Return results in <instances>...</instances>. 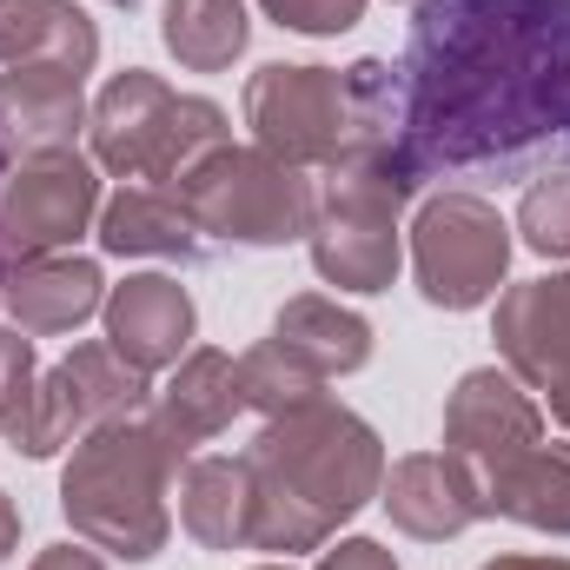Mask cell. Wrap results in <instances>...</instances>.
Returning <instances> with one entry per match:
<instances>
[{
  "mask_svg": "<svg viewBox=\"0 0 570 570\" xmlns=\"http://www.w3.org/2000/svg\"><path fill=\"white\" fill-rule=\"evenodd\" d=\"M498 518L544 531V538H570V444H538L518 478L498 498Z\"/></svg>",
  "mask_w": 570,
  "mask_h": 570,
  "instance_id": "cell-23",
  "label": "cell"
},
{
  "mask_svg": "<svg viewBox=\"0 0 570 570\" xmlns=\"http://www.w3.org/2000/svg\"><path fill=\"white\" fill-rule=\"evenodd\" d=\"M87 80L73 67L53 60H27V67H0V146L7 153H67L87 134Z\"/></svg>",
  "mask_w": 570,
  "mask_h": 570,
  "instance_id": "cell-14",
  "label": "cell"
},
{
  "mask_svg": "<svg viewBox=\"0 0 570 570\" xmlns=\"http://www.w3.org/2000/svg\"><path fill=\"white\" fill-rule=\"evenodd\" d=\"M259 7H266V20H279L285 33L332 40V33H352L372 0H259Z\"/></svg>",
  "mask_w": 570,
  "mask_h": 570,
  "instance_id": "cell-27",
  "label": "cell"
},
{
  "mask_svg": "<svg viewBox=\"0 0 570 570\" xmlns=\"http://www.w3.org/2000/svg\"><path fill=\"white\" fill-rule=\"evenodd\" d=\"M385 438L338 399H312L298 412L266 419L246 444L253 471V551L298 558L325 551L338 524H352L365 504H379L385 484Z\"/></svg>",
  "mask_w": 570,
  "mask_h": 570,
  "instance_id": "cell-2",
  "label": "cell"
},
{
  "mask_svg": "<svg viewBox=\"0 0 570 570\" xmlns=\"http://www.w3.org/2000/svg\"><path fill=\"white\" fill-rule=\"evenodd\" d=\"M100 219V166L67 146V153H27L0 179V266L73 253Z\"/></svg>",
  "mask_w": 570,
  "mask_h": 570,
  "instance_id": "cell-10",
  "label": "cell"
},
{
  "mask_svg": "<svg viewBox=\"0 0 570 570\" xmlns=\"http://www.w3.org/2000/svg\"><path fill=\"white\" fill-rule=\"evenodd\" d=\"M233 140V120L219 100L206 94H173L159 73L120 67L87 114V146L94 166H107L114 179H140V186H173L193 159H206L213 146Z\"/></svg>",
  "mask_w": 570,
  "mask_h": 570,
  "instance_id": "cell-6",
  "label": "cell"
},
{
  "mask_svg": "<svg viewBox=\"0 0 570 570\" xmlns=\"http://www.w3.org/2000/svg\"><path fill=\"white\" fill-rule=\"evenodd\" d=\"M53 60L80 80L100 67V27L73 0H0V67Z\"/></svg>",
  "mask_w": 570,
  "mask_h": 570,
  "instance_id": "cell-21",
  "label": "cell"
},
{
  "mask_svg": "<svg viewBox=\"0 0 570 570\" xmlns=\"http://www.w3.org/2000/svg\"><path fill=\"white\" fill-rule=\"evenodd\" d=\"M312 570H399V558H392L379 538H338V544L318 551Z\"/></svg>",
  "mask_w": 570,
  "mask_h": 570,
  "instance_id": "cell-28",
  "label": "cell"
},
{
  "mask_svg": "<svg viewBox=\"0 0 570 570\" xmlns=\"http://www.w3.org/2000/svg\"><path fill=\"white\" fill-rule=\"evenodd\" d=\"M94 233L114 259H199V246H206L186 199L173 186H140V179L120 186L114 199H100Z\"/></svg>",
  "mask_w": 570,
  "mask_h": 570,
  "instance_id": "cell-18",
  "label": "cell"
},
{
  "mask_svg": "<svg viewBox=\"0 0 570 570\" xmlns=\"http://www.w3.org/2000/svg\"><path fill=\"white\" fill-rule=\"evenodd\" d=\"M518 239L538 259H570V173H544L518 199Z\"/></svg>",
  "mask_w": 570,
  "mask_h": 570,
  "instance_id": "cell-25",
  "label": "cell"
},
{
  "mask_svg": "<svg viewBox=\"0 0 570 570\" xmlns=\"http://www.w3.org/2000/svg\"><path fill=\"white\" fill-rule=\"evenodd\" d=\"M312 186H318V213L305 233L312 273L338 292H392L399 266H405L399 213H405V199H419V173L405 166L399 140L345 153Z\"/></svg>",
  "mask_w": 570,
  "mask_h": 570,
  "instance_id": "cell-5",
  "label": "cell"
},
{
  "mask_svg": "<svg viewBox=\"0 0 570 570\" xmlns=\"http://www.w3.org/2000/svg\"><path fill=\"white\" fill-rule=\"evenodd\" d=\"M159 40L186 73H226L253 47V13L246 0H166Z\"/></svg>",
  "mask_w": 570,
  "mask_h": 570,
  "instance_id": "cell-22",
  "label": "cell"
},
{
  "mask_svg": "<svg viewBox=\"0 0 570 570\" xmlns=\"http://www.w3.org/2000/svg\"><path fill=\"white\" fill-rule=\"evenodd\" d=\"M33 392H40V358H33V338L20 325H0V438L27 425L33 412Z\"/></svg>",
  "mask_w": 570,
  "mask_h": 570,
  "instance_id": "cell-26",
  "label": "cell"
},
{
  "mask_svg": "<svg viewBox=\"0 0 570 570\" xmlns=\"http://www.w3.org/2000/svg\"><path fill=\"white\" fill-rule=\"evenodd\" d=\"M146 412H153V425H159L179 451H186V458H193V444L219 438V431L246 412L239 358H233V352H219V345H193V352L173 365L166 392H153V405H146Z\"/></svg>",
  "mask_w": 570,
  "mask_h": 570,
  "instance_id": "cell-17",
  "label": "cell"
},
{
  "mask_svg": "<svg viewBox=\"0 0 570 570\" xmlns=\"http://www.w3.org/2000/svg\"><path fill=\"white\" fill-rule=\"evenodd\" d=\"M511 246V219L484 193H425L412 219V279L438 312H478L504 292Z\"/></svg>",
  "mask_w": 570,
  "mask_h": 570,
  "instance_id": "cell-8",
  "label": "cell"
},
{
  "mask_svg": "<svg viewBox=\"0 0 570 570\" xmlns=\"http://www.w3.org/2000/svg\"><path fill=\"white\" fill-rule=\"evenodd\" d=\"M173 498H179V524L199 551H253V471H246V458H186Z\"/></svg>",
  "mask_w": 570,
  "mask_h": 570,
  "instance_id": "cell-19",
  "label": "cell"
},
{
  "mask_svg": "<svg viewBox=\"0 0 570 570\" xmlns=\"http://www.w3.org/2000/svg\"><path fill=\"white\" fill-rule=\"evenodd\" d=\"M544 405H551V419H558V425L570 431V379H564V385H551V392H544Z\"/></svg>",
  "mask_w": 570,
  "mask_h": 570,
  "instance_id": "cell-32",
  "label": "cell"
},
{
  "mask_svg": "<svg viewBox=\"0 0 570 570\" xmlns=\"http://www.w3.org/2000/svg\"><path fill=\"white\" fill-rule=\"evenodd\" d=\"M273 338H279L285 352H298L318 379H352V372H365L372 365V318L365 312H352V305H338V298H325V292H298V298H285L279 312H273Z\"/></svg>",
  "mask_w": 570,
  "mask_h": 570,
  "instance_id": "cell-20",
  "label": "cell"
},
{
  "mask_svg": "<svg viewBox=\"0 0 570 570\" xmlns=\"http://www.w3.org/2000/svg\"><path fill=\"white\" fill-rule=\"evenodd\" d=\"M100 318H107V345L146 379L173 372L199 338V305L173 273H134V279L107 285Z\"/></svg>",
  "mask_w": 570,
  "mask_h": 570,
  "instance_id": "cell-12",
  "label": "cell"
},
{
  "mask_svg": "<svg viewBox=\"0 0 570 570\" xmlns=\"http://www.w3.org/2000/svg\"><path fill=\"white\" fill-rule=\"evenodd\" d=\"M478 570H570V558H491Z\"/></svg>",
  "mask_w": 570,
  "mask_h": 570,
  "instance_id": "cell-31",
  "label": "cell"
},
{
  "mask_svg": "<svg viewBox=\"0 0 570 570\" xmlns=\"http://www.w3.org/2000/svg\"><path fill=\"white\" fill-rule=\"evenodd\" d=\"M179 464H186V451L153 425V412L73 438V458L60 471V511H67L73 538L120 564H153L173 538Z\"/></svg>",
  "mask_w": 570,
  "mask_h": 570,
  "instance_id": "cell-3",
  "label": "cell"
},
{
  "mask_svg": "<svg viewBox=\"0 0 570 570\" xmlns=\"http://www.w3.org/2000/svg\"><path fill=\"white\" fill-rule=\"evenodd\" d=\"M146 405H153L146 372H134L107 338H87V345H73L53 372H40L33 412H27V425L13 431L7 444H13L20 458H53L60 444L114 425V419H134Z\"/></svg>",
  "mask_w": 570,
  "mask_h": 570,
  "instance_id": "cell-11",
  "label": "cell"
},
{
  "mask_svg": "<svg viewBox=\"0 0 570 570\" xmlns=\"http://www.w3.org/2000/svg\"><path fill=\"white\" fill-rule=\"evenodd\" d=\"M498 358L511 379H524L531 392H551L570 379V266L544 279H518L498 292V318H491Z\"/></svg>",
  "mask_w": 570,
  "mask_h": 570,
  "instance_id": "cell-13",
  "label": "cell"
},
{
  "mask_svg": "<svg viewBox=\"0 0 570 570\" xmlns=\"http://www.w3.org/2000/svg\"><path fill=\"white\" fill-rule=\"evenodd\" d=\"M544 444V405L531 399L524 379H511L504 365H478L451 385L444 399V458L464 471L471 498L484 518H498L504 484L518 478V464Z\"/></svg>",
  "mask_w": 570,
  "mask_h": 570,
  "instance_id": "cell-9",
  "label": "cell"
},
{
  "mask_svg": "<svg viewBox=\"0 0 570 570\" xmlns=\"http://www.w3.org/2000/svg\"><path fill=\"white\" fill-rule=\"evenodd\" d=\"M253 570H292V564H285V558H273V564H253Z\"/></svg>",
  "mask_w": 570,
  "mask_h": 570,
  "instance_id": "cell-33",
  "label": "cell"
},
{
  "mask_svg": "<svg viewBox=\"0 0 570 570\" xmlns=\"http://www.w3.org/2000/svg\"><path fill=\"white\" fill-rule=\"evenodd\" d=\"M173 193L186 199L193 226L206 239H226V246H292L312 233V213H318V186L312 173L273 159L266 146H213L206 159H193Z\"/></svg>",
  "mask_w": 570,
  "mask_h": 570,
  "instance_id": "cell-7",
  "label": "cell"
},
{
  "mask_svg": "<svg viewBox=\"0 0 570 570\" xmlns=\"http://www.w3.org/2000/svg\"><path fill=\"white\" fill-rule=\"evenodd\" d=\"M239 392H246V412L279 419V412H298V405L325 399V379L298 352H285L279 338H259L253 352H239Z\"/></svg>",
  "mask_w": 570,
  "mask_h": 570,
  "instance_id": "cell-24",
  "label": "cell"
},
{
  "mask_svg": "<svg viewBox=\"0 0 570 570\" xmlns=\"http://www.w3.org/2000/svg\"><path fill=\"white\" fill-rule=\"evenodd\" d=\"M27 570H107V558L94 544H47Z\"/></svg>",
  "mask_w": 570,
  "mask_h": 570,
  "instance_id": "cell-29",
  "label": "cell"
},
{
  "mask_svg": "<svg viewBox=\"0 0 570 570\" xmlns=\"http://www.w3.org/2000/svg\"><path fill=\"white\" fill-rule=\"evenodd\" d=\"M0 279H7V266H0Z\"/></svg>",
  "mask_w": 570,
  "mask_h": 570,
  "instance_id": "cell-36",
  "label": "cell"
},
{
  "mask_svg": "<svg viewBox=\"0 0 570 570\" xmlns=\"http://www.w3.org/2000/svg\"><path fill=\"white\" fill-rule=\"evenodd\" d=\"M0 179H7V146H0Z\"/></svg>",
  "mask_w": 570,
  "mask_h": 570,
  "instance_id": "cell-35",
  "label": "cell"
},
{
  "mask_svg": "<svg viewBox=\"0 0 570 570\" xmlns=\"http://www.w3.org/2000/svg\"><path fill=\"white\" fill-rule=\"evenodd\" d=\"M13 544H20V511H13V498L0 491V564L13 558Z\"/></svg>",
  "mask_w": 570,
  "mask_h": 570,
  "instance_id": "cell-30",
  "label": "cell"
},
{
  "mask_svg": "<svg viewBox=\"0 0 570 570\" xmlns=\"http://www.w3.org/2000/svg\"><path fill=\"white\" fill-rule=\"evenodd\" d=\"M399 67L385 60H358V67H259L246 80V127L253 146H266L273 159L298 173H325L358 146L399 140Z\"/></svg>",
  "mask_w": 570,
  "mask_h": 570,
  "instance_id": "cell-4",
  "label": "cell"
},
{
  "mask_svg": "<svg viewBox=\"0 0 570 570\" xmlns=\"http://www.w3.org/2000/svg\"><path fill=\"white\" fill-rule=\"evenodd\" d=\"M379 504H385V518H392L405 538H419V544H451V538H464L471 524H484V511H478L464 471H458L444 451H412V458L385 464Z\"/></svg>",
  "mask_w": 570,
  "mask_h": 570,
  "instance_id": "cell-15",
  "label": "cell"
},
{
  "mask_svg": "<svg viewBox=\"0 0 570 570\" xmlns=\"http://www.w3.org/2000/svg\"><path fill=\"white\" fill-rule=\"evenodd\" d=\"M399 87V153L419 186L438 166L570 140V0H419Z\"/></svg>",
  "mask_w": 570,
  "mask_h": 570,
  "instance_id": "cell-1",
  "label": "cell"
},
{
  "mask_svg": "<svg viewBox=\"0 0 570 570\" xmlns=\"http://www.w3.org/2000/svg\"><path fill=\"white\" fill-rule=\"evenodd\" d=\"M0 305L13 312V325L27 338H53L87 325L107 305V273L80 253H47V259H20L0 279Z\"/></svg>",
  "mask_w": 570,
  "mask_h": 570,
  "instance_id": "cell-16",
  "label": "cell"
},
{
  "mask_svg": "<svg viewBox=\"0 0 570 570\" xmlns=\"http://www.w3.org/2000/svg\"><path fill=\"white\" fill-rule=\"evenodd\" d=\"M107 7H127V13H134V7H140V0H107Z\"/></svg>",
  "mask_w": 570,
  "mask_h": 570,
  "instance_id": "cell-34",
  "label": "cell"
}]
</instances>
